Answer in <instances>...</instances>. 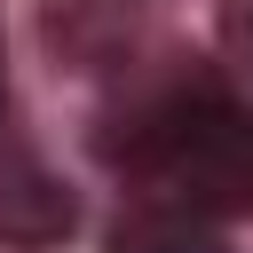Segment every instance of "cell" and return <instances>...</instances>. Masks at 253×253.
Returning <instances> with one entry per match:
<instances>
[{
	"label": "cell",
	"instance_id": "cell-1",
	"mask_svg": "<svg viewBox=\"0 0 253 253\" xmlns=\"http://www.w3.org/2000/svg\"><path fill=\"white\" fill-rule=\"evenodd\" d=\"M126 166L158 206L253 213V111L221 87H174L134 119Z\"/></svg>",
	"mask_w": 253,
	"mask_h": 253
},
{
	"label": "cell",
	"instance_id": "cell-3",
	"mask_svg": "<svg viewBox=\"0 0 253 253\" xmlns=\"http://www.w3.org/2000/svg\"><path fill=\"white\" fill-rule=\"evenodd\" d=\"M111 253H221V237L206 229V213H182V206H142L111 229Z\"/></svg>",
	"mask_w": 253,
	"mask_h": 253
},
{
	"label": "cell",
	"instance_id": "cell-2",
	"mask_svg": "<svg viewBox=\"0 0 253 253\" xmlns=\"http://www.w3.org/2000/svg\"><path fill=\"white\" fill-rule=\"evenodd\" d=\"M63 229H71L63 182L0 126V245H55Z\"/></svg>",
	"mask_w": 253,
	"mask_h": 253
}]
</instances>
